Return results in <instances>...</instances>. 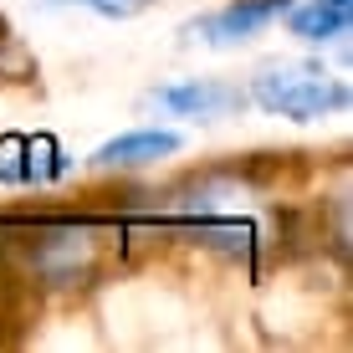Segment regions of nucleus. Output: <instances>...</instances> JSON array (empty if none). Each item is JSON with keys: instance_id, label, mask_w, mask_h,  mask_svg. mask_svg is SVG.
I'll return each mask as SVG.
<instances>
[{"instance_id": "1", "label": "nucleus", "mask_w": 353, "mask_h": 353, "mask_svg": "<svg viewBox=\"0 0 353 353\" xmlns=\"http://www.w3.org/2000/svg\"><path fill=\"white\" fill-rule=\"evenodd\" d=\"M251 103L292 123H312L348 108V82L318 62H272L251 77Z\"/></svg>"}, {"instance_id": "6", "label": "nucleus", "mask_w": 353, "mask_h": 353, "mask_svg": "<svg viewBox=\"0 0 353 353\" xmlns=\"http://www.w3.org/2000/svg\"><path fill=\"white\" fill-rule=\"evenodd\" d=\"M0 52H21L16 36H10V26H6V16H0Z\"/></svg>"}, {"instance_id": "5", "label": "nucleus", "mask_w": 353, "mask_h": 353, "mask_svg": "<svg viewBox=\"0 0 353 353\" xmlns=\"http://www.w3.org/2000/svg\"><path fill=\"white\" fill-rule=\"evenodd\" d=\"M348 21H353V0H302L292 10V31L302 41H338V36H348Z\"/></svg>"}, {"instance_id": "3", "label": "nucleus", "mask_w": 353, "mask_h": 353, "mask_svg": "<svg viewBox=\"0 0 353 353\" xmlns=\"http://www.w3.org/2000/svg\"><path fill=\"white\" fill-rule=\"evenodd\" d=\"M179 149V133H164V128H139V133H118L108 139L103 149L92 154L97 169H139V164H154L164 154Z\"/></svg>"}, {"instance_id": "4", "label": "nucleus", "mask_w": 353, "mask_h": 353, "mask_svg": "<svg viewBox=\"0 0 353 353\" xmlns=\"http://www.w3.org/2000/svg\"><path fill=\"white\" fill-rule=\"evenodd\" d=\"M230 103H236V92H225L221 82H174V88H159V108H169L179 118H221Z\"/></svg>"}, {"instance_id": "2", "label": "nucleus", "mask_w": 353, "mask_h": 353, "mask_svg": "<svg viewBox=\"0 0 353 353\" xmlns=\"http://www.w3.org/2000/svg\"><path fill=\"white\" fill-rule=\"evenodd\" d=\"M287 10V0H230L225 10H210V16L190 21L185 36L190 41H210V46H236L246 36H256L266 21H276Z\"/></svg>"}]
</instances>
